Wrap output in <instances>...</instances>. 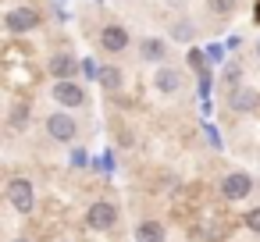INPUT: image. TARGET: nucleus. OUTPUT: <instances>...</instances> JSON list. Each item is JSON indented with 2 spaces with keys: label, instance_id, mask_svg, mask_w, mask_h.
<instances>
[{
  "label": "nucleus",
  "instance_id": "nucleus-17",
  "mask_svg": "<svg viewBox=\"0 0 260 242\" xmlns=\"http://www.w3.org/2000/svg\"><path fill=\"white\" fill-rule=\"evenodd\" d=\"M121 79H125L121 68H111V64L100 68V86H104V89H114V93H118V89H121Z\"/></svg>",
  "mask_w": 260,
  "mask_h": 242
},
{
  "label": "nucleus",
  "instance_id": "nucleus-1",
  "mask_svg": "<svg viewBox=\"0 0 260 242\" xmlns=\"http://www.w3.org/2000/svg\"><path fill=\"white\" fill-rule=\"evenodd\" d=\"M40 25H43V11L32 8V4H15V8H8V15H4L8 36H29V32H36Z\"/></svg>",
  "mask_w": 260,
  "mask_h": 242
},
{
  "label": "nucleus",
  "instance_id": "nucleus-13",
  "mask_svg": "<svg viewBox=\"0 0 260 242\" xmlns=\"http://www.w3.org/2000/svg\"><path fill=\"white\" fill-rule=\"evenodd\" d=\"M196 36H200V29H196V22H192V18H185V15H182V18H175V22H171V40H175V43H192Z\"/></svg>",
  "mask_w": 260,
  "mask_h": 242
},
{
  "label": "nucleus",
  "instance_id": "nucleus-19",
  "mask_svg": "<svg viewBox=\"0 0 260 242\" xmlns=\"http://www.w3.org/2000/svg\"><path fill=\"white\" fill-rule=\"evenodd\" d=\"M189 64H192V68H203V54L192 50V54H189Z\"/></svg>",
  "mask_w": 260,
  "mask_h": 242
},
{
  "label": "nucleus",
  "instance_id": "nucleus-20",
  "mask_svg": "<svg viewBox=\"0 0 260 242\" xmlns=\"http://www.w3.org/2000/svg\"><path fill=\"white\" fill-rule=\"evenodd\" d=\"M253 57H256V64H260V40L253 43Z\"/></svg>",
  "mask_w": 260,
  "mask_h": 242
},
{
  "label": "nucleus",
  "instance_id": "nucleus-18",
  "mask_svg": "<svg viewBox=\"0 0 260 242\" xmlns=\"http://www.w3.org/2000/svg\"><path fill=\"white\" fill-rule=\"evenodd\" d=\"M242 224L253 231V235H260V206H253V210H246V217H242Z\"/></svg>",
  "mask_w": 260,
  "mask_h": 242
},
{
  "label": "nucleus",
  "instance_id": "nucleus-12",
  "mask_svg": "<svg viewBox=\"0 0 260 242\" xmlns=\"http://www.w3.org/2000/svg\"><path fill=\"white\" fill-rule=\"evenodd\" d=\"M136 242H168V228L160 221H139L136 224Z\"/></svg>",
  "mask_w": 260,
  "mask_h": 242
},
{
  "label": "nucleus",
  "instance_id": "nucleus-16",
  "mask_svg": "<svg viewBox=\"0 0 260 242\" xmlns=\"http://www.w3.org/2000/svg\"><path fill=\"white\" fill-rule=\"evenodd\" d=\"M221 86H224V89H235V86H242V64H239V61H232V64H224V75H221Z\"/></svg>",
  "mask_w": 260,
  "mask_h": 242
},
{
  "label": "nucleus",
  "instance_id": "nucleus-3",
  "mask_svg": "<svg viewBox=\"0 0 260 242\" xmlns=\"http://www.w3.org/2000/svg\"><path fill=\"white\" fill-rule=\"evenodd\" d=\"M96 43H100V50H104L107 57H118V54H125V50L132 47V32H128L121 22H104L100 32H96Z\"/></svg>",
  "mask_w": 260,
  "mask_h": 242
},
{
  "label": "nucleus",
  "instance_id": "nucleus-9",
  "mask_svg": "<svg viewBox=\"0 0 260 242\" xmlns=\"http://www.w3.org/2000/svg\"><path fill=\"white\" fill-rule=\"evenodd\" d=\"M136 50H139V61H146V64H153V68L171 64V61H168V57H171V47H168V40H160V36H143V40L136 43Z\"/></svg>",
  "mask_w": 260,
  "mask_h": 242
},
{
  "label": "nucleus",
  "instance_id": "nucleus-10",
  "mask_svg": "<svg viewBox=\"0 0 260 242\" xmlns=\"http://www.w3.org/2000/svg\"><path fill=\"white\" fill-rule=\"evenodd\" d=\"M253 192V178L246 175V171H228L224 178H221V196L228 199V203H239V199H246Z\"/></svg>",
  "mask_w": 260,
  "mask_h": 242
},
{
  "label": "nucleus",
  "instance_id": "nucleus-5",
  "mask_svg": "<svg viewBox=\"0 0 260 242\" xmlns=\"http://www.w3.org/2000/svg\"><path fill=\"white\" fill-rule=\"evenodd\" d=\"M50 96H54V103H57L61 111H79V107L89 103L86 86L75 82V79H68V82H54V86H50Z\"/></svg>",
  "mask_w": 260,
  "mask_h": 242
},
{
  "label": "nucleus",
  "instance_id": "nucleus-21",
  "mask_svg": "<svg viewBox=\"0 0 260 242\" xmlns=\"http://www.w3.org/2000/svg\"><path fill=\"white\" fill-rule=\"evenodd\" d=\"M171 4H178V8H182V4H185V0H171Z\"/></svg>",
  "mask_w": 260,
  "mask_h": 242
},
{
  "label": "nucleus",
  "instance_id": "nucleus-8",
  "mask_svg": "<svg viewBox=\"0 0 260 242\" xmlns=\"http://www.w3.org/2000/svg\"><path fill=\"white\" fill-rule=\"evenodd\" d=\"M224 107L232 111V114H249V111H256L260 107V93H256V86H235V89H228L224 93Z\"/></svg>",
  "mask_w": 260,
  "mask_h": 242
},
{
  "label": "nucleus",
  "instance_id": "nucleus-22",
  "mask_svg": "<svg viewBox=\"0 0 260 242\" xmlns=\"http://www.w3.org/2000/svg\"><path fill=\"white\" fill-rule=\"evenodd\" d=\"M11 242H29V238H11Z\"/></svg>",
  "mask_w": 260,
  "mask_h": 242
},
{
  "label": "nucleus",
  "instance_id": "nucleus-2",
  "mask_svg": "<svg viewBox=\"0 0 260 242\" xmlns=\"http://www.w3.org/2000/svg\"><path fill=\"white\" fill-rule=\"evenodd\" d=\"M4 199H8V206L15 210V214H32L36 210V185L29 182V178H22V175H15V178H8V185H4Z\"/></svg>",
  "mask_w": 260,
  "mask_h": 242
},
{
  "label": "nucleus",
  "instance_id": "nucleus-6",
  "mask_svg": "<svg viewBox=\"0 0 260 242\" xmlns=\"http://www.w3.org/2000/svg\"><path fill=\"white\" fill-rule=\"evenodd\" d=\"M43 128H47V135H50L54 143H75V139H79V121H75L68 111H54V114H47Z\"/></svg>",
  "mask_w": 260,
  "mask_h": 242
},
{
  "label": "nucleus",
  "instance_id": "nucleus-7",
  "mask_svg": "<svg viewBox=\"0 0 260 242\" xmlns=\"http://www.w3.org/2000/svg\"><path fill=\"white\" fill-rule=\"evenodd\" d=\"M118 217H121L118 203L96 199V203H89V210H86V228H93V231H111V228L118 224Z\"/></svg>",
  "mask_w": 260,
  "mask_h": 242
},
{
  "label": "nucleus",
  "instance_id": "nucleus-14",
  "mask_svg": "<svg viewBox=\"0 0 260 242\" xmlns=\"http://www.w3.org/2000/svg\"><path fill=\"white\" fill-rule=\"evenodd\" d=\"M29 118H32V107H29V100H18V103H11L8 128H11V132H22V128H29Z\"/></svg>",
  "mask_w": 260,
  "mask_h": 242
},
{
  "label": "nucleus",
  "instance_id": "nucleus-11",
  "mask_svg": "<svg viewBox=\"0 0 260 242\" xmlns=\"http://www.w3.org/2000/svg\"><path fill=\"white\" fill-rule=\"evenodd\" d=\"M47 68H50V75H54V82H68V79H75V72L82 68L72 54H54L50 61H47Z\"/></svg>",
  "mask_w": 260,
  "mask_h": 242
},
{
  "label": "nucleus",
  "instance_id": "nucleus-4",
  "mask_svg": "<svg viewBox=\"0 0 260 242\" xmlns=\"http://www.w3.org/2000/svg\"><path fill=\"white\" fill-rule=\"evenodd\" d=\"M185 86H189V75H185V68H178V64H160L157 72H153V89L160 93V96H182L185 93Z\"/></svg>",
  "mask_w": 260,
  "mask_h": 242
},
{
  "label": "nucleus",
  "instance_id": "nucleus-15",
  "mask_svg": "<svg viewBox=\"0 0 260 242\" xmlns=\"http://www.w3.org/2000/svg\"><path fill=\"white\" fill-rule=\"evenodd\" d=\"M203 8L210 18H232L239 11V0H203Z\"/></svg>",
  "mask_w": 260,
  "mask_h": 242
}]
</instances>
